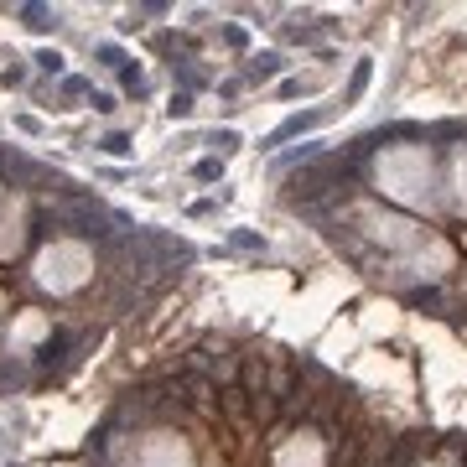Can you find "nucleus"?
<instances>
[{
  "label": "nucleus",
  "mask_w": 467,
  "mask_h": 467,
  "mask_svg": "<svg viewBox=\"0 0 467 467\" xmlns=\"http://www.w3.org/2000/svg\"><path fill=\"white\" fill-rule=\"evenodd\" d=\"M68 348H73V327H52V332H47V343L36 348V363L52 374L62 358H68Z\"/></svg>",
  "instance_id": "f257e3e1"
},
{
  "label": "nucleus",
  "mask_w": 467,
  "mask_h": 467,
  "mask_svg": "<svg viewBox=\"0 0 467 467\" xmlns=\"http://www.w3.org/2000/svg\"><path fill=\"white\" fill-rule=\"evenodd\" d=\"M306 125H317V115H301V119H286V125H280L275 135H270V146H280V140H291V135H301Z\"/></svg>",
  "instance_id": "f03ea898"
},
{
  "label": "nucleus",
  "mask_w": 467,
  "mask_h": 467,
  "mask_svg": "<svg viewBox=\"0 0 467 467\" xmlns=\"http://www.w3.org/2000/svg\"><path fill=\"white\" fill-rule=\"evenodd\" d=\"M52 21H58V16L47 11V5H26V26H36V32H47Z\"/></svg>",
  "instance_id": "7ed1b4c3"
},
{
  "label": "nucleus",
  "mask_w": 467,
  "mask_h": 467,
  "mask_svg": "<svg viewBox=\"0 0 467 467\" xmlns=\"http://www.w3.org/2000/svg\"><path fill=\"white\" fill-rule=\"evenodd\" d=\"M275 68H280V58H275V52H265V58H255L249 78H275Z\"/></svg>",
  "instance_id": "20e7f679"
},
{
  "label": "nucleus",
  "mask_w": 467,
  "mask_h": 467,
  "mask_svg": "<svg viewBox=\"0 0 467 467\" xmlns=\"http://www.w3.org/2000/svg\"><path fill=\"white\" fill-rule=\"evenodd\" d=\"M166 109H172V119H187V115H192V93H187V89H176Z\"/></svg>",
  "instance_id": "39448f33"
},
{
  "label": "nucleus",
  "mask_w": 467,
  "mask_h": 467,
  "mask_svg": "<svg viewBox=\"0 0 467 467\" xmlns=\"http://www.w3.org/2000/svg\"><path fill=\"white\" fill-rule=\"evenodd\" d=\"M119 83H125V93H135V99L146 93V73H140V68H125V73H119Z\"/></svg>",
  "instance_id": "423d86ee"
},
{
  "label": "nucleus",
  "mask_w": 467,
  "mask_h": 467,
  "mask_svg": "<svg viewBox=\"0 0 467 467\" xmlns=\"http://www.w3.org/2000/svg\"><path fill=\"white\" fill-rule=\"evenodd\" d=\"M99 151H109V156H125V151H130V135H119V130H115V135H104V140H99Z\"/></svg>",
  "instance_id": "0eeeda50"
},
{
  "label": "nucleus",
  "mask_w": 467,
  "mask_h": 467,
  "mask_svg": "<svg viewBox=\"0 0 467 467\" xmlns=\"http://www.w3.org/2000/svg\"><path fill=\"white\" fill-rule=\"evenodd\" d=\"M36 68H42V73H62V52H52V47L36 52Z\"/></svg>",
  "instance_id": "6e6552de"
},
{
  "label": "nucleus",
  "mask_w": 467,
  "mask_h": 467,
  "mask_svg": "<svg viewBox=\"0 0 467 467\" xmlns=\"http://www.w3.org/2000/svg\"><path fill=\"white\" fill-rule=\"evenodd\" d=\"M208 146H218V151H234V146H239V135H234V130H213Z\"/></svg>",
  "instance_id": "1a4fd4ad"
},
{
  "label": "nucleus",
  "mask_w": 467,
  "mask_h": 467,
  "mask_svg": "<svg viewBox=\"0 0 467 467\" xmlns=\"http://www.w3.org/2000/svg\"><path fill=\"white\" fill-rule=\"evenodd\" d=\"M363 83H369V62H358V73H353V83H348V99H358Z\"/></svg>",
  "instance_id": "9d476101"
},
{
  "label": "nucleus",
  "mask_w": 467,
  "mask_h": 467,
  "mask_svg": "<svg viewBox=\"0 0 467 467\" xmlns=\"http://www.w3.org/2000/svg\"><path fill=\"white\" fill-rule=\"evenodd\" d=\"M99 62H104V68H125V58H119V47H99Z\"/></svg>",
  "instance_id": "9b49d317"
},
{
  "label": "nucleus",
  "mask_w": 467,
  "mask_h": 467,
  "mask_svg": "<svg viewBox=\"0 0 467 467\" xmlns=\"http://www.w3.org/2000/svg\"><path fill=\"white\" fill-rule=\"evenodd\" d=\"M218 172H223V161H198V176H203V182H213Z\"/></svg>",
  "instance_id": "f8f14e48"
},
{
  "label": "nucleus",
  "mask_w": 467,
  "mask_h": 467,
  "mask_svg": "<svg viewBox=\"0 0 467 467\" xmlns=\"http://www.w3.org/2000/svg\"><path fill=\"white\" fill-rule=\"evenodd\" d=\"M62 93H93V89L83 78H62Z\"/></svg>",
  "instance_id": "ddd939ff"
}]
</instances>
